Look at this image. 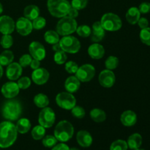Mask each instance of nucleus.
Segmentation results:
<instances>
[{
	"mask_svg": "<svg viewBox=\"0 0 150 150\" xmlns=\"http://www.w3.org/2000/svg\"><path fill=\"white\" fill-rule=\"evenodd\" d=\"M23 67L17 62H12L7 65L6 70V76L10 81H16L21 77L23 73Z\"/></svg>",
	"mask_w": 150,
	"mask_h": 150,
	"instance_id": "f3484780",
	"label": "nucleus"
},
{
	"mask_svg": "<svg viewBox=\"0 0 150 150\" xmlns=\"http://www.w3.org/2000/svg\"><path fill=\"white\" fill-rule=\"evenodd\" d=\"M126 20L130 24H136L138 23L141 18V13L139 8L136 7H132L128 9L125 15Z\"/></svg>",
	"mask_w": 150,
	"mask_h": 150,
	"instance_id": "5701e85b",
	"label": "nucleus"
},
{
	"mask_svg": "<svg viewBox=\"0 0 150 150\" xmlns=\"http://www.w3.org/2000/svg\"><path fill=\"white\" fill-rule=\"evenodd\" d=\"M127 146L131 149H139L142 144V137L139 133H133L127 139Z\"/></svg>",
	"mask_w": 150,
	"mask_h": 150,
	"instance_id": "393cba45",
	"label": "nucleus"
},
{
	"mask_svg": "<svg viewBox=\"0 0 150 150\" xmlns=\"http://www.w3.org/2000/svg\"><path fill=\"white\" fill-rule=\"evenodd\" d=\"M88 54L94 59H100L105 55V48L98 42H95L88 48Z\"/></svg>",
	"mask_w": 150,
	"mask_h": 150,
	"instance_id": "412c9836",
	"label": "nucleus"
},
{
	"mask_svg": "<svg viewBox=\"0 0 150 150\" xmlns=\"http://www.w3.org/2000/svg\"><path fill=\"white\" fill-rule=\"evenodd\" d=\"M88 4V0H72L70 5L76 10H81L84 9Z\"/></svg>",
	"mask_w": 150,
	"mask_h": 150,
	"instance_id": "37998d69",
	"label": "nucleus"
},
{
	"mask_svg": "<svg viewBox=\"0 0 150 150\" xmlns=\"http://www.w3.org/2000/svg\"><path fill=\"white\" fill-rule=\"evenodd\" d=\"M139 10L141 13L142 14H146L150 12V3L145 1V2H142V4L139 5Z\"/></svg>",
	"mask_w": 150,
	"mask_h": 150,
	"instance_id": "a18cd8bd",
	"label": "nucleus"
},
{
	"mask_svg": "<svg viewBox=\"0 0 150 150\" xmlns=\"http://www.w3.org/2000/svg\"><path fill=\"white\" fill-rule=\"evenodd\" d=\"M29 54L33 59L42 61L45 58L46 51L44 45L38 41H33L29 46Z\"/></svg>",
	"mask_w": 150,
	"mask_h": 150,
	"instance_id": "9b49d317",
	"label": "nucleus"
},
{
	"mask_svg": "<svg viewBox=\"0 0 150 150\" xmlns=\"http://www.w3.org/2000/svg\"><path fill=\"white\" fill-rule=\"evenodd\" d=\"M140 39L144 44L150 46V28L149 26L141 30Z\"/></svg>",
	"mask_w": 150,
	"mask_h": 150,
	"instance_id": "4c0bfd02",
	"label": "nucleus"
},
{
	"mask_svg": "<svg viewBox=\"0 0 150 150\" xmlns=\"http://www.w3.org/2000/svg\"><path fill=\"white\" fill-rule=\"evenodd\" d=\"M2 12H3V6H2V4L0 3V15L2 13Z\"/></svg>",
	"mask_w": 150,
	"mask_h": 150,
	"instance_id": "864d4df0",
	"label": "nucleus"
},
{
	"mask_svg": "<svg viewBox=\"0 0 150 150\" xmlns=\"http://www.w3.org/2000/svg\"><path fill=\"white\" fill-rule=\"evenodd\" d=\"M51 150H70V147L64 143H60L56 144L54 147H52Z\"/></svg>",
	"mask_w": 150,
	"mask_h": 150,
	"instance_id": "09e8293b",
	"label": "nucleus"
},
{
	"mask_svg": "<svg viewBox=\"0 0 150 150\" xmlns=\"http://www.w3.org/2000/svg\"><path fill=\"white\" fill-rule=\"evenodd\" d=\"M23 108L19 101L10 100L3 105L1 114L3 117L7 121L18 120L22 114Z\"/></svg>",
	"mask_w": 150,
	"mask_h": 150,
	"instance_id": "f03ea898",
	"label": "nucleus"
},
{
	"mask_svg": "<svg viewBox=\"0 0 150 150\" xmlns=\"http://www.w3.org/2000/svg\"><path fill=\"white\" fill-rule=\"evenodd\" d=\"M120 122L126 127H131L136 125L137 122V115L134 111L127 110L124 111L120 116Z\"/></svg>",
	"mask_w": 150,
	"mask_h": 150,
	"instance_id": "aec40b11",
	"label": "nucleus"
},
{
	"mask_svg": "<svg viewBox=\"0 0 150 150\" xmlns=\"http://www.w3.org/2000/svg\"><path fill=\"white\" fill-rule=\"evenodd\" d=\"M44 40L51 45H54L59 42V35L56 31L48 30L44 34Z\"/></svg>",
	"mask_w": 150,
	"mask_h": 150,
	"instance_id": "c85d7f7f",
	"label": "nucleus"
},
{
	"mask_svg": "<svg viewBox=\"0 0 150 150\" xmlns=\"http://www.w3.org/2000/svg\"><path fill=\"white\" fill-rule=\"evenodd\" d=\"M49 72L43 67L34 70L32 73V80L35 83L38 85H43L49 79Z\"/></svg>",
	"mask_w": 150,
	"mask_h": 150,
	"instance_id": "dca6fc26",
	"label": "nucleus"
},
{
	"mask_svg": "<svg viewBox=\"0 0 150 150\" xmlns=\"http://www.w3.org/2000/svg\"><path fill=\"white\" fill-rule=\"evenodd\" d=\"M18 137L16 126L10 121L0 123V148L6 149L16 142Z\"/></svg>",
	"mask_w": 150,
	"mask_h": 150,
	"instance_id": "f257e3e1",
	"label": "nucleus"
},
{
	"mask_svg": "<svg viewBox=\"0 0 150 150\" xmlns=\"http://www.w3.org/2000/svg\"><path fill=\"white\" fill-rule=\"evenodd\" d=\"M47 7L51 16L61 18L67 16L71 5L67 0H48Z\"/></svg>",
	"mask_w": 150,
	"mask_h": 150,
	"instance_id": "7ed1b4c3",
	"label": "nucleus"
},
{
	"mask_svg": "<svg viewBox=\"0 0 150 150\" xmlns=\"http://www.w3.org/2000/svg\"><path fill=\"white\" fill-rule=\"evenodd\" d=\"M16 29L19 35L22 36H27L33 29L32 21L25 17L19 18L16 23Z\"/></svg>",
	"mask_w": 150,
	"mask_h": 150,
	"instance_id": "f8f14e48",
	"label": "nucleus"
},
{
	"mask_svg": "<svg viewBox=\"0 0 150 150\" xmlns=\"http://www.w3.org/2000/svg\"><path fill=\"white\" fill-rule=\"evenodd\" d=\"M14 54L11 51L6 50L0 54V64L1 66H7L13 62Z\"/></svg>",
	"mask_w": 150,
	"mask_h": 150,
	"instance_id": "c756f323",
	"label": "nucleus"
},
{
	"mask_svg": "<svg viewBox=\"0 0 150 150\" xmlns=\"http://www.w3.org/2000/svg\"><path fill=\"white\" fill-rule=\"evenodd\" d=\"M66 71L70 74H76V71L79 69V65L77 63L73 61H68L65 62V66H64Z\"/></svg>",
	"mask_w": 150,
	"mask_h": 150,
	"instance_id": "a19ab883",
	"label": "nucleus"
},
{
	"mask_svg": "<svg viewBox=\"0 0 150 150\" xmlns=\"http://www.w3.org/2000/svg\"><path fill=\"white\" fill-rule=\"evenodd\" d=\"M16 126L18 133H21V134H25L29 131L32 125L28 119L21 118L20 120H18L17 124Z\"/></svg>",
	"mask_w": 150,
	"mask_h": 150,
	"instance_id": "bb28decb",
	"label": "nucleus"
},
{
	"mask_svg": "<svg viewBox=\"0 0 150 150\" xmlns=\"http://www.w3.org/2000/svg\"><path fill=\"white\" fill-rule=\"evenodd\" d=\"M23 16L30 21H33L40 16V9L38 6L30 4L26 6L23 10Z\"/></svg>",
	"mask_w": 150,
	"mask_h": 150,
	"instance_id": "b1692460",
	"label": "nucleus"
},
{
	"mask_svg": "<svg viewBox=\"0 0 150 150\" xmlns=\"http://www.w3.org/2000/svg\"><path fill=\"white\" fill-rule=\"evenodd\" d=\"M57 139L54 136H51V135H47L45 136L42 139V143L45 147L47 148H52L55 146L57 144Z\"/></svg>",
	"mask_w": 150,
	"mask_h": 150,
	"instance_id": "f704fd0d",
	"label": "nucleus"
},
{
	"mask_svg": "<svg viewBox=\"0 0 150 150\" xmlns=\"http://www.w3.org/2000/svg\"><path fill=\"white\" fill-rule=\"evenodd\" d=\"M95 68L90 64H85L79 67L76 76L81 82H89L95 77Z\"/></svg>",
	"mask_w": 150,
	"mask_h": 150,
	"instance_id": "9d476101",
	"label": "nucleus"
},
{
	"mask_svg": "<svg viewBox=\"0 0 150 150\" xmlns=\"http://www.w3.org/2000/svg\"><path fill=\"white\" fill-rule=\"evenodd\" d=\"M100 84L105 88H111L116 82V76L112 70H104L100 72L98 77Z\"/></svg>",
	"mask_w": 150,
	"mask_h": 150,
	"instance_id": "ddd939ff",
	"label": "nucleus"
},
{
	"mask_svg": "<svg viewBox=\"0 0 150 150\" xmlns=\"http://www.w3.org/2000/svg\"><path fill=\"white\" fill-rule=\"evenodd\" d=\"M70 150H80V149L77 147H72V148H70Z\"/></svg>",
	"mask_w": 150,
	"mask_h": 150,
	"instance_id": "5fc2aeb1",
	"label": "nucleus"
},
{
	"mask_svg": "<svg viewBox=\"0 0 150 150\" xmlns=\"http://www.w3.org/2000/svg\"><path fill=\"white\" fill-rule=\"evenodd\" d=\"M60 48L65 53L68 54H76L81 49V42L74 36L67 35L63 36L59 42Z\"/></svg>",
	"mask_w": 150,
	"mask_h": 150,
	"instance_id": "0eeeda50",
	"label": "nucleus"
},
{
	"mask_svg": "<svg viewBox=\"0 0 150 150\" xmlns=\"http://www.w3.org/2000/svg\"><path fill=\"white\" fill-rule=\"evenodd\" d=\"M19 86L17 83L14 81H8L1 86V92L4 98L12 99L17 96L19 93Z\"/></svg>",
	"mask_w": 150,
	"mask_h": 150,
	"instance_id": "2eb2a0df",
	"label": "nucleus"
},
{
	"mask_svg": "<svg viewBox=\"0 0 150 150\" xmlns=\"http://www.w3.org/2000/svg\"><path fill=\"white\" fill-rule=\"evenodd\" d=\"M76 140L78 144L83 148L90 146L93 142L92 135L86 130H80L78 132L76 135Z\"/></svg>",
	"mask_w": 150,
	"mask_h": 150,
	"instance_id": "6ab92c4d",
	"label": "nucleus"
},
{
	"mask_svg": "<svg viewBox=\"0 0 150 150\" xmlns=\"http://www.w3.org/2000/svg\"><path fill=\"white\" fill-rule=\"evenodd\" d=\"M138 25L141 29H145L149 26V21L146 18H140L138 21Z\"/></svg>",
	"mask_w": 150,
	"mask_h": 150,
	"instance_id": "49530a36",
	"label": "nucleus"
},
{
	"mask_svg": "<svg viewBox=\"0 0 150 150\" xmlns=\"http://www.w3.org/2000/svg\"><path fill=\"white\" fill-rule=\"evenodd\" d=\"M81 81L76 76H69L64 82V88L67 92L75 93L80 89Z\"/></svg>",
	"mask_w": 150,
	"mask_h": 150,
	"instance_id": "4be33fe9",
	"label": "nucleus"
},
{
	"mask_svg": "<svg viewBox=\"0 0 150 150\" xmlns=\"http://www.w3.org/2000/svg\"><path fill=\"white\" fill-rule=\"evenodd\" d=\"M16 29V23L10 16H0V32L2 35H11Z\"/></svg>",
	"mask_w": 150,
	"mask_h": 150,
	"instance_id": "4468645a",
	"label": "nucleus"
},
{
	"mask_svg": "<svg viewBox=\"0 0 150 150\" xmlns=\"http://www.w3.org/2000/svg\"><path fill=\"white\" fill-rule=\"evenodd\" d=\"M67 16L71 18L76 19V18H77L79 16V10H76L74 7H70V10H69L68 13L67 14Z\"/></svg>",
	"mask_w": 150,
	"mask_h": 150,
	"instance_id": "de8ad7c7",
	"label": "nucleus"
},
{
	"mask_svg": "<svg viewBox=\"0 0 150 150\" xmlns=\"http://www.w3.org/2000/svg\"><path fill=\"white\" fill-rule=\"evenodd\" d=\"M56 120V114L54 110L49 107L43 108L39 113L38 122L45 128H50L54 125Z\"/></svg>",
	"mask_w": 150,
	"mask_h": 150,
	"instance_id": "1a4fd4ad",
	"label": "nucleus"
},
{
	"mask_svg": "<svg viewBox=\"0 0 150 150\" xmlns=\"http://www.w3.org/2000/svg\"><path fill=\"white\" fill-rule=\"evenodd\" d=\"M32 57L30 54H23L19 59V64L22 67H26L30 64L32 60Z\"/></svg>",
	"mask_w": 150,
	"mask_h": 150,
	"instance_id": "c03bdc74",
	"label": "nucleus"
},
{
	"mask_svg": "<svg viewBox=\"0 0 150 150\" xmlns=\"http://www.w3.org/2000/svg\"><path fill=\"white\" fill-rule=\"evenodd\" d=\"M56 103L57 105L64 110H71L76 105V99L72 93L62 92L56 96Z\"/></svg>",
	"mask_w": 150,
	"mask_h": 150,
	"instance_id": "6e6552de",
	"label": "nucleus"
},
{
	"mask_svg": "<svg viewBox=\"0 0 150 150\" xmlns=\"http://www.w3.org/2000/svg\"><path fill=\"white\" fill-rule=\"evenodd\" d=\"M52 49L54 50V51H59V50H62L61 48H60V45H59V43H56L54 44V45H53L52 46Z\"/></svg>",
	"mask_w": 150,
	"mask_h": 150,
	"instance_id": "3c124183",
	"label": "nucleus"
},
{
	"mask_svg": "<svg viewBox=\"0 0 150 150\" xmlns=\"http://www.w3.org/2000/svg\"><path fill=\"white\" fill-rule=\"evenodd\" d=\"M31 134H32V137L33 139L36 141L40 140V139H43L44 136H45V128L40 125L35 126L32 129Z\"/></svg>",
	"mask_w": 150,
	"mask_h": 150,
	"instance_id": "7c9ffc66",
	"label": "nucleus"
},
{
	"mask_svg": "<svg viewBox=\"0 0 150 150\" xmlns=\"http://www.w3.org/2000/svg\"><path fill=\"white\" fill-rule=\"evenodd\" d=\"M67 54L62 50H59L55 51V54L54 56V60L56 64H63L67 61Z\"/></svg>",
	"mask_w": 150,
	"mask_h": 150,
	"instance_id": "473e14b6",
	"label": "nucleus"
},
{
	"mask_svg": "<svg viewBox=\"0 0 150 150\" xmlns=\"http://www.w3.org/2000/svg\"><path fill=\"white\" fill-rule=\"evenodd\" d=\"M18 85L19 86V89H26L31 86V83H32V81H31L30 79L26 76H23V77L21 78L17 82Z\"/></svg>",
	"mask_w": 150,
	"mask_h": 150,
	"instance_id": "79ce46f5",
	"label": "nucleus"
},
{
	"mask_svg": "<svg viewBox=\"0 0 150 150\" xmlns=\"http://www.w3.org/2000/svg\"><path fill=\"white\" fill-rule=\"evenodd\" d=\"M72 115L74 117L78 119H82L86 115V111L83 107L79 106V105H75L71 109Z\"/></svg>",
	"mask_w": 150,
	"mask_h": 150,
	"instance_id": "ea45409f",
	"label": "nucleus"
},
{
	"mask_svg": "<svg viewBox=\"0 0 150 150\" xmlns=\"http://www.w3.org/2000/svg\"><path fill=\"white\" fill-rule=\"evenodd\" d=\"M54 133L57 141L64 143L73 138L74 134V127L70 122L62 120L56 125Z\"/></svg>",
	"mask_w": 150,
	"mask_h": 150,
	"instance_id": "20e7f679",
	"label": "nucleus"
},
{
	"mask_svg": "<svg viewBox=\"0 0 150 150\" xmlns=\"http://www.w3.org/2000/svg\"><path fill=\"white\" fill-rule=\"evenodd\" d=\"M105 30L103 27L100 21H95L92 24V34H91V40L95 42H99L103 39L105 37Z\"/></svg>",
	"mask_w": 150,
	"mask_h": 150,
	"instance_id": "a211bd4d",
	"label": "nucleus"
},
{
	"mask_svg": "<svg viewBox=\"0 0 150 150\" xmlns=\"http://www.w3.org/2000/svg\"><path fill=\"white\" fill-rule=\"evenodd\" d=\"M34 103L38 108H45L49 104V99L48 96L43 93H39L36 95L34 98Z\"/></svg>",
	"mask_w": 150,
	"mask_h": 150,
	"instance_id": "cd10ccee",
	"label": "nucleus"
},
{
	"mask_svg": "<svg viewBox=\"0 0 150 150\" xmlns=\"http://www.w3.org/2000/svg\"><path fill=\"white\" fill-rule=\"evenodd\" d=\"M89 115H90L91 119L95 122L100 123L106 120V114L103 110L100 108H96L92 109L89 113Z\"/></svg>",
	"mask_w": 150,
	"mask_h": 150,
	"instance_id": "a878e982",
	"label": "nucleus"
},
{
	"mask_svg": "<svg viewBox=\"0 0 150 150\" xmlns=\"http://www.w3.org/2000/svg\"><path fill=\"white\" fill-rule=\"evenodd\" d=\"M119 59L114 56H110L105 62V66L107 70H113L117 68L119 65Z\"/></svg>",
	"mask_w": 150,
	"mask_h": 150,
	"instance_id": "2f4dec72",
	"label": "nucleus"
},
{
	"mask_svg": "<svg viewBox=\"0 0 150 150\" xmlns=\"http://www.w3.org/2000/svg\"><path fill=\"white\" fill-rule=\"evenodd\" d=\"M127 142L122 139H118L113 142L110 146V150H127Z\"/></svg>",
	"mask_w": 150,
	"mask_h": 150,
	"instance_id": "72a5a7b5",
	"label": "nucleus"
},
{
	"mask_svg": "<svg viewBox=\"0 0 150 150\" xmlns=\"http://www.w3.org/2000/svg\"><path fill=\"white\" fill-rule=\"evenodd\" d=\"M40 65V61L35 59H32V62H31L30 64H29L30 67L33 70H36V69H38V68H39Z\"/></svg>",
	"mask_w": 150,
	"mask_h": 150,
	"instance_id": "8fccbe9b",
	"label": "nucleus"
},
{
	"mask_svg": "<svg viewBox=\"0 0 150 150\" xmlns=\"http://www.w3.org/2000/svg\"><path fill=\"white\" fill-rule=\"evenodd\" d=\"M32 23L34 29L40 30V29H43L45 26V25H46V20L43 17L38 16V18H36L32 21Z\"/></svg>",
	"mask_w": 150,
	"mask_h": 150,
	"instance_id": "58836bf2",
	"label": "nucleus"
},
{
	"mask_svg": "<svg viewBox=\"0 0 150 150\" xmlns=\"http://www.w3.org/2000/svg\"><path fill=\"white\" fill-rule=\"evenodd\" d=\"M78 23L76 19L71 18L68 16L61 18L56 26V32L61 36L70 35L76 31Z\"/></svg>",
	"mask_w": 150,
	"mask_h": 150,
	"instance_id": "39448f33",
	"label": "nucleus"
},
{
	"mask_svg": "<svg viewBox=\"0 0 150 150\" xmlns=\"http://www.w3.org/2000/svg\"><path fill=\"white\" fill-rule=\"evenodd\" d=\"M100 23L105 31L116 32L122 26V21L120 16L113 13H107L102 16Z\"/></svg>",
	"mask_w": 150,
	"mask_h": 150,
	"instance_id": "423d86ee",
	"label": "nucleus"
},
{
	"mask_svg": "<svg viewBox=\"0 0 150 150\" xmlns=\"http://www.w3.org/2000/svg\"><path fill=\"white\" fill-rule=\"evenodd\" d=\"M13 44V38L11 35H3L0 40V45L4 49H8Z\"/></svg>",
	"mask_w": 150,
	"mask_h": 150,
	"instance_id": "e433bc0d",
	"label": "nucleus"
},
{
	"mask_svg": "<svg viewBox=\"0 0 150 150\" xmlns=\"http://www.w3.org/2000/svg\"><path fill=\"white\" fill-rule=\"evenodd\" d=\"M76 32L81 38H88L92 34V28L87 25H81L78 26Z\"/></svg>",
	"mask_w": 150,
	"mask_h": 150,
	"instance_id": "c9c22d12",
	"label": "nucleus"
},
{
	"mask_svg": "<svg viewBox=\"0 0 150 150\" xmlns=\"http://www.w3.org/2000/svg\"><path fill=\"white\" fill-rule=\"evenodd\" d=\"M3 73H4V70H3V67H2V66L0 64V79H1V78L2 77Z\"/></svg>",
	"mask_w": 150,
	"mask_h": 150,
	"instance_id": "603ef678",
	"label": "nucleus"
},
{
	"mask_svg": "<svg viewBox=\"0 0 150 150\" xmlns=\"http://www.w3.org/2000/svg\"><path fill=\"white\" fill-rule=\"evenodd\" d=\"M132 150H144V149H132Z\"/></svg>",
	"mask_w": 150,
	"mask_h": 150,
	"instance_id": "6e6d98bb",
	"label": "nucleus"
}]
</instances>
